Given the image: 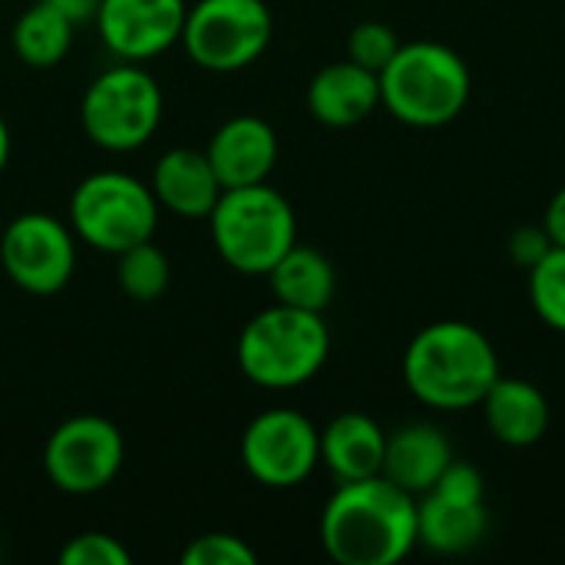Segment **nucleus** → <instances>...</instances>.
<instances>
[{"mask_svg":"<svg viewBox=\"0 0 565 565\" xmlns=\"http://www.w3.org/2000/svg\"><path fill=\"white\" fill-rule=\"evenodd\" d=\"M318 530L334 563L394 565L417 546V497L387 477L338 483Z\"/></svg>","mask_w":565,"mask_h":565,"instance_id":"1","label":"nucleus"},{"mask_svg":"<svg viewBox=\"0 0 565 565\" xmlns=\"http://www.w3.org/2000/svg\"><path fill=\"white\" fill-rule=\"evenodd\" d=\"M497 377L500 358L493 341L467 321H434L404 351L407 391L437 411L480 407Z\"/></svg>","mask_w":565,"mask_h":565,"instance_id":"2","label":"nucleus"},{"mask_svg":"<svg viewBox=\"0 0 565 565\" xmlns=\"http://www.w3.org/2000/svg\"><path fill=\"white\" fill-rule=\"evenodd\" d=\"M384 109L414 129H437L454 122L470 103V66L463 56L437 40L401 43L394 60L377 73Z\"/></svg>","mask_w":565,"mask_h":565,"instance_id":"3","label":"nucleus"},{"mask_svg":"<svg viewBox=\"0 0 565 565\" xmlns=\"http://www.w3.org/2000/svg\"><path fill=\"white\" fill-rule=\"evenodd\" d=\"M331 354L324 315L271 305L258 311L238 334L235 358L242 374L265 391H295L308 384Z\"/></svg>","mask_w":565,"mask_h":565,"instance_id":"4","label":"nucleus"},{"mask_svg":"<svg viewBox=\"0 0 565 565\" xmlns=\"http://www.w3.org/2000/svg\"><path fill=\"white\" fill-rule=\"evenodd\" d=\"M209 228L222 262L242 275H268L298 242L295 209L268 182L225 189L209 212Z\"/></svg>","mask_w":565,"mask_h":565,"instance_id":"5","label":"nucleus"},{"mask_svg":"<svg viewBox=\"0 0 565 565\" xmlns=\"http://www.w3.org/2000/svg\"><path fill=\"white\" fill-rule=\"evenodd\" d=\"M70 228L96 252L119 255L149 242L159 225V202L149 182L129 172H93L70 195Z\"/></svg>","mask_w":565,"mask_h":565,"instance_id":"6","label":"nucleus"},{"mask_svg":"<svg viewBox=\"0 0 565 565\" xmlns=\"http://www.w3.org/2000/svg\"><path fill=\"white\" fill-rule=\"evenodd\" d=\"M79 122L93 146L106 152H132L146 146L162 122V89L149 70L122 60L86 86Z\"/></svg>","mask_w":565,"mask_h":565,"instance_id":"7","label":"nucleus"},{"mask_svg":"<svg viewBox=\"0 0 565 565\" xmlns=\"http://www.w3.org/2000/svg\"><path fill=\"white\" fill-rule=\"evenodd\" d=\"M271 10L265 0H199L185 13L182 40L195 66L238 73L271 43Z\"/></svg>","mask_w":565,"mask_h":565,"instance_id":"8","label":"nucleus"},{"mask_svg":"<svg viewBox=\"0 0 565 565\" xmlns=\"http://www.w3.org/2000/svg\"><path fill=\"white\" fill-rule=\"evenodd\" d=\"M122 457L126 444L119 427L106 417L79 414L50 434L43 447V470L56 490L70 497H89L116 480Z\"/></svg>","mask_w":565,"mask_h":565,"instance_id":"9","label":"nucleus"},{"mask_svg":"<svg viewBox=\"0 0 565 565\" xmlns=\"http://www.w3.org/2000/svg\"><path fill=\"white\" fill-rule=\"evenodd\" d=\"M238 454L252 480L271 490H291L318 470L321 430L298 411H265L245 427Z\"/></svg>","mask_w":565,"mask_h":565,"instance_id":"10","label":"nucleus"},{"mask_svg":"<svg viewBox=\"0 0 565 565\" xmlns=\"http://www.w3.org/2000/svg\"><path fill=\"white\" fill-rule=\"evenodd\" d=\"M7 278L30 295H56L76 271V232L46 212L17 215L0 238Z\"/></svg>","mask_w":565,"mask_h":565,"instance_id":"11","label":"nucleus"},{"mask_svg":"<svg viewBox=\"0 0 565 565\" xmlns=\"http://www.w3.org/2000/svg\"><path fill=\"white\" fill-rule=\"evenodd\" d=\"M185 13V0H99L93 23L113 56L146 63L182 40Z\"/></svg>","mask_w":565,"mask_h":565,"instance_id":"12","label":"nucleus"},{"mask_svg":"<svg viewBox=\"0 0 565 565\" xmlns=\"http://www.w3.org/2000/svg\"><path fill=\"white\" fill-rule=\"evenodd\" d=\"M205 156H209L222 189L258 185V182H268V175L278 162V136L262 116L242 113V116L225 119L212 132Z\"/></svg>","mask_w":565,"mask_h":565,"instance_id":"13","label":"nucleus"},{"mask_svg":"<svg viewBox=\"0 0 565 565\" xmlns=\"http://www.w3.org/2000/svg\"><path fill=\"white\" fill-rule=\"evenodd\" d=\"M149 189L159 209L182 218H209L218 195L225 192L205 149H169L156 159Z\"/></svg>","mask_w":565,"mask_h":565,"instance_id":"14","label":"nucleus"},{"mask_svg":"<svg viewBox=\"0 0 565 565\" xmlns=\"http://www.w3.org/2000/svg\"><path fill=\"white\" fill-rule=\"evenodd\" d=\"M381 106V76L354 60L328 63L308 86V109L321 126L351 129Z\"/></svg>","mask_w":565,"mask_h":565,"instance_id":"15","label":"nucleus"},{"mask_svg":"<svg viewBox=\"0 0 565 565\" xmlns=\"http://www.w3.org/2000/svg\"><path fill=\"white\" fill-rule=\"evenodd\" d=\"M384 447H387V434L381 430V424L358 411L338 414L321 430V463L338 483L381 477Z\"/></svg>","mask_w":565,"mask_h":565,"instance_id":"16","label":"nucleus"},{"mask_svg":"<svg viewBox=\"0 0 565 565\" xmlns=\"http://www.w3.org/2000/svg\"><path fill=\"white\" fill-rule=\"evenodd\" d=\"M450 460V440L434 424H404L394 434H387L381 477H387L414 497H424L427 490H434L437 477L447 470Z\"/></svg>","mask_w":565,"mask_h":565,"instance_id":"17","label":"nucleus"},{"mask_svg":"<svg viewBox=\"0 0 565 565\" xmlns=\"http://www.w3.org/2000/svg\"><path fill=\"white\" fill-rule=\"evenodd\" d=\"M480 407L493 437L507 447H533L550 430V401L536 384L523 377L500 374Z\"/></svg>","mask_w":565,"mask_h":565,"instance_id":"18","label":"nucleus"},{"mask_svg":"<svg viewBox=\"0 0 565 565\" xmlns=\"http://www.w3.org/2000/svg\"><path fill=\"white\" fill-rule=\"evenodd\" d=\"M271 285V295L278 305H291V308H305V311H318L324 315V308L334 298L338 288V275L328 255H321L311 245H291L275 268L265 275Z\"/></svg>","mask_w":565,"mask_h":565,"instance_id":"19","label":"nucleus"},{"mask_svg":"<svg viewBox=\"0 0 565 565\" xmlns=\"http://www.w3.org/2000/svg\"><path fill=\"white\" fill-rule=\"evenodd\" d=\"M490 526L487 503H454L437 493H424L417 503V546L440 556L473 550Z\"/></svg>","mask_w":565,"mask_h":565,"instance_id":"20","label":"nucleus"},{"mask_svg":"<svg viewBox=\"0 0 565 565\" xmlns=\"http://www.w3.org/2000/svg\"><path fill=\"white\" fill-rule=\"evenodd\" d=\"M73 30L76 23L63 10H56L46 0H36L13 23V53L20 63L33 70H50L63 63V56L70 53Z\"/></svg>","mask_w":565,"mask_h":565,"instance_id":"21","label":"nucleus"},{"mask_svg":"<svg viewBox=\"0 0 565 565\" xmlns=\"http://www.w3.org/2000/svg\"><path fill=\"white\" fill-rule=\"evenodd\" d=\"M119 265H116V275H119V288L132 298V301H156L166 295L169 288V278H172V268H169V258L166 252L149 238V242H139L126 252L116 255Z\"/></svg>","mask_w":565,"mask_h":565,"instance_id":"22","label":"nucleus"},{"mask_svg":"<svg viewBox=\"0 0 565 565\" xmlns=\"http://www.w3.org/2000/svg\"><path fill=\"white\" fill-rule=\"evenodd\" d=\"M530 301L536 315L565 334V248L553 245L533 268H530Z\"/></svg>","mask_w":565,"mask_h":565,"instance_id":"23","label":"nucleus"},{"mask_svg":"<svg viewBox=\"0 0 565 565\" xmlns=\"http://www.w3.org/2000/svg\"><path fill=\"white\" fill-rule=\"evenodd\" d=\"M397 50H401L397 33L387 23H377V20L358 23L351 30V36H348V60H354L358 66L371 70V73H381L394 60Z\"/></svg>","mask_w":565,"mask_h":565,"instance_id":"24","label":"nucleus"},{"mask_svg":"<svg viewBox=\"0 0 565 565\" xmlns=\"http://www.w3.org/2000/svg\"><path fill=\"white\" fill-rule=\"evenodd\" d=\"M255 550L232 533H205L182 550V565H255Z\"/></svg>","mask_w":565,"mask_h":565,"instance_id":"25","label":"nucleus"},{"mask_svg":"<svg viewBox=\"0 0 565 565\" xmlns=\"http://www.w3.org/2000/svg\"><path fill=\"white\" fill-rule=\"evenodd\" d=\"M63 565H129V550L109 533H79L60 550Z\"/></svg>","mask_w":565,"mask_h":565,"instance_id":"26","label":"nucleus"},{"mask_svg":"<svg viewBox=\"0 0 565 565\" xmlns=\"http://www.w3.org/2000/svg\"><path fill=\"white\" fill-rule=\"evenodd\" d=\"M427 493H437L444 500H454V503H483V493H487V483L480 477V470L467 460H450L447 470L437 477L434 490Z\"/></svg>","mask_w":565,"mask_h":565,"instance_id":"27","label":"nucleus"},{"mask_svg":"<svg viewBox=\"0 0 565 565\" xmlns=\"http://www.w3.org/2000/svg\"><path fill=\"white\" fill-rule=\"evenodd\" d=\"M553 248V238L546 232V225H523L510 235V258L516 265H523L526 271Z\"/></svg>","mask_w":565,"mask_h":565,"instance_id":"28","label":"nucleus"},{"mask_svg":"<svg viewBox=\"0 0 565 565\" xmlns=\"http://www.w3.org/2000/svg\"><path fill=\"white\" fill-rule=\"evenodd\" d=\"M543 225H546V232H550L553 245H563L565 248V185L556 192V195H553V202H550V209H546Z\"/></svg>","mask_w":565,"mask_h":565,"instance_id":"29","label":"nucleus"},{"mask_svg":"<svg viewBox=\"0 0 565 565\" xmlns=\"http://www.w3.org/2000/svg\"><path fill=\"white\" fill-rule=\"evenodd\" d=\"M46 3L63 10L73 23H89L96 20V10H99V0H46Z\"/></svg>","mask_w":565,"mask_h":565,"instance_id":"30","label":"nucleus"},{"mask_svg":"<svg viewBox=\"0 0 565 565\" xmlns=\"http://www.w3.org/2000/svg\"><path fill=\"white\" fill-rule=\"evenodd\" d=\"M7 159H10V129L0 116V172L7 169Z\"/></svg>","mask_w":565,"mask_h":565,"instance_id":"31","label":"nucleus"}]
</instances>
